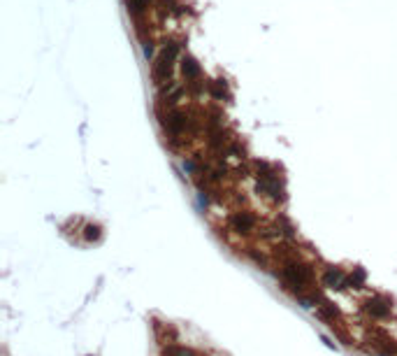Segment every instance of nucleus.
<instances>
[{
	"mask_svg": "<svg viewBox=\"0 0 397 356\" xmlns=\"http://www.w3.org/2000/svg\"><path fill=\"white\" fill-rule=\"evenodd\" d=\"M230 224H232V228L239 233H249L256 228V216L251 214V212H235V214L230 216Z\"/></svg>",
	"mask_w": 397,
	"mask_h": 356,
	"instance_id": "1",
	"label": "nucleus"
},
{
	"mask_svg": "<svg viewBox=\"0 0 397 356\" xmlns=\"http://www.w3.org/2000/svg\"><path fill=\"white\" fill-rule=\"evenodd\" d=\"M365 310L372 317H388L390 315V305L388 303H383L381 298H369L367 300V305H365Z\"/></svg>",
	"mask_w": 397,
	"mask_h": 356,
	"instance_id": "2",
	"label": "nucleus"
},
{
	"mask_svg": "<svg viewBox=\"0 0 397 356\" xmlns=\"http://www.w3.org/2000/svg\"><path fill=\"white\" fill-rule=\"evenodd\" d=\"M181 70H184V75H186V82H195V79H200V66H198L191 56L181 58Z\"/></svg>",
	"mask_w": 397,
	"mask_h": 356,
	"instance_id": "3",
	"label": "nucleus"
},
{
	"mask_svg": "<svg viewBox=\"0 0 397 356\" xmlns=\"http://www.w3.org/2000/svg\"><path fill=\"white\" fill-rule=\"evenodd\" d=\"M146 7H149V0H128V12L132 14V17L144 14Z\"/></svg>",
	"mask_w": 397,
	"mask_h": 356,
	"instance_id": "4",
	"label": "nucleus"
},
{
	"mask_svg": "<svg viewBox=\"0 0 397 356\" xmlns=\"http://www.w3.org/2000/svg\"><path fill=\"white\" fill-rule=\"evenodd\" d=\"M363 282H365V273H363L360 268H356V270H353V275H351L349 284H353V286H358V289H360V284H363Z\"/></svg>",
	"mask_w": 397,
	"mask_h": 356,
	"instance_id": "5",
	"label": "nucleus"
},
{
	"mask_svg": "<svg viewBox=\"0 0 397 356\" xmlns=\"http://www.w3.org/2000/svg\"><path fill=\"white\" fill-rule=\"evenodd\" d=\"M84 231H86L84 235H86V240L89 242H96L98 238H100V228H98V226H86Z\"/></svg>",
	"mask_w": 397,
	"mask_h": 356,
	"instance_id": "6",
	"label": "nucleus"
}]
</instances>
